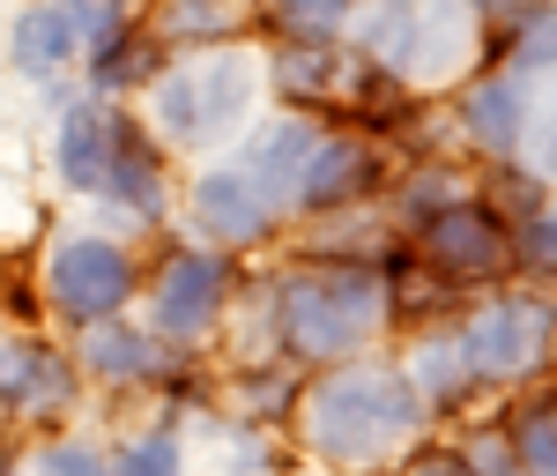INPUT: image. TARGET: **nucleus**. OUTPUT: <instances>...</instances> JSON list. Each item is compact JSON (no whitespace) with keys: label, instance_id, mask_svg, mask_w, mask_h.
Listing matches in <instances>:
<instances>
[{"label":"nucleus","instance_id":"obj_1","mask_svg":"<svg viewBox=\"0 0 557 476\" xmlns=\"http://www.w3.org/2000/svg\"><path fill=\"white\" fill-rule=\"evenodd\" d=\"M424 425V402H417V380L409 373H386V365H343L327 388L305 402V432L327 462L343 469H364L394 454L401 439Z\"/></svg>","mask_w":557,"mask_h":476},{"label":"nucleus","instance_id":"obj_2","mask_svg":"<svg viewBox=\"0 0 557 476\" xmlns=\"http://www.w3.org/2000/svg\"><path fill=\"white\" fill-rule=\"evenodd\" d=\"M380 283L357 276V268H312V276H290L275 291V343L298 365H335V357H357L380 328Z\"/></svg>","mask_w":557,"mask_h":476},{"label":"nucleus","instance_id":"obj_3","mask_svg":"<svg viewBox=\"0 0 557 476\" xmlns=\"http://www.w3.org/2000/svg\"><path fill=\"white\" fill-rule=\"evenodd\" d=\"M253 105V60L246 52H201V60H178L149 83V120H157V142L172 149H209L246 120Z\"/></svg>","mask_w":557,"mask_h":476},{"label":"nucleus","instance_id":"obj_4","mask_svg":"<svg viewBox=\"0 0 557 476\" xmlns=\"http://www.w3.org/2000/svg\"><path fill=\"white\" fill-rule=\"evenodd\" d=\"M45 298H52L60 320L97 328V320H112V313L134 298V254L120 239L75 231V239H60L52 260H45Z\"/></svg>","mask_w":557,"mask_h":476},{"label":"nucleus","instance_id":"obj_5","mask_svg":"<svg viewBox=\"0 0 557 476\" xmlns=\"http://www.w3.org/2000/svg\"><path fill=\"white\" fill-rule=\"evenodd\" d=\"M223 305H231V268H223L215 246H172V254L157 260V276H149V320H157V335L194 343V335H209L215 320H223Z\"/></svg>","mask_w":557,"mask_h":476},{"label":"nucleus","instance_id":"obj_6","mask_svg":"<svg viewBox=\"0 0 557 476\" xmlns=\"http://www.w3.org/2000/svg\"><path fill=\"white\" fill-rule=\"evenodd\" d=\"M550 335H557V305H543V298H498V305H483V313L469 320L461 357H469V373H483V380H520V373L543 365Z\"/></svg>","mask_w":557,"mask_h":476},{"label":"nucleus","instance_id":"obj_7","mask_svg":"<svg viewBox=\"0 0 557 476\" xmlns=\"http://www.w3.org/2000/svg\"><path fill=\"white\" fill-rule=\"evenodd\" d=\"M127 134H134V120L112 105V97H83V105H67V112H60V149H52V157H60V179H67L75 194H97V202H104Z\"/></svg>","mask_w":557,"mask_h":476},{"label":"nucleus","instance_id":"obj_8","mask_svg":"<svg viewBox=\"0 0 557 476\" xmlns=\"http://www.w3.org/2000/svg\"><path fill=\"white\" fill-rule=\"evenodd\" d=\"M424 254L454 276V283H469V276H498L506 260H513V231L491 217L483 202H454V209H438L424 223Z\"/></svg>","mask_w":557,"mask_h":476},{"label":"nucleus","instance_id":"obj_9","mask_svg":"<svg viewBox=\"0 0 557 476\" xmlns=\"http://www.w3.org/2000/svg\"><path fill=\"white\" fill-rule=\"evenodd\" d=\"M194 223H201V239H215V254L223 246H260L275 231V202L246 172H201V186H194Z\"/></svg>","mask_w":557,"mask_h":476},{"label":"nucleus","instance_id":"obj_10","mask_svg":"<svg viewBox=\"0 0 557 476\" xmlns=\"http://www.w3.org/2000/svg\"><path fill=\"white\" fill-rule=\"evenodd\" d=\"M0 402L23 417H60L75 402V365L52 343H8L0 350Z\"/></svg>","mask_w":557,"mask_h":476},{"label":"nucleus","instance_id":"obj_11","mask_svg":"<svg viewBox=\"0 0 557 476\" xmlns=\"http://www.w3.org/2000/svg\"><path fill=\"white\" fill-rule=\"evenodd\" d=\"M380 179V157H372V142L364 134H320L312 142V157H305V179H298V202L305 209H343V202H357L364 186Z\"/></svg>","mask_w":557,"mask_h":476},{"label":"nucleus","instance_id":"obj_12","mask_svg":"<svg viewBox=\"0 0 557 476\" xmlns=\"http://www.w3.org/2000/svg\"><path fill=\"white\" fill-rule=\"evenodd\" d=\"M8 52H15V75H30V83H52L60 68H75L89 45L83 30H75V15L60 8V0H30L23 15H15V38H8Z\"/></svg>","mask_w":557,"mask_h":476},{"label":"nucleus","instance_id":"obj_13","mask_svg":"<svg viewBox=\"0 0 557 476\" xmlns=\"http://www.w3.org/2000/svg\"><path fill=\"white\" fill-rule=\"evenodd\" d=\"M312 142H320V134L305 127V120H268V127L246 142V164H238V172L253 179L268 202H298V179H305Z\"/></svg>","mask_w":557,"mask_h":476},{"label":"nucleus","instance_id":"obj_14","mask_svg":"<svg viewBox=\"0 0 557 476\" xmlns=\"http://www.w3.org/2000/svg\"><path fill=\"white\" fill-rule=\"evenodd\" d=\"M83 365L97 380H112V388H134V380H157L164 373V350H157V328H120V313L112 320H97L83 328Z\"/></svg>","mask_w":557,"mask_h":476},{"label":"nucleus","instance_id":"obj_15","mask_svg":"<svg viewBox=\"0 0 557 476\" xmlns=\"http://www.w3.org/2000/svg\"><path fill=\"white\" fill-rule=\"evenodd\" d=\"M164 75V38L157 30H120V38L89 45V89L97 97H127V89H149Z\"/></svg>","mask_w":557,"mask_h":476},{"label":"nucleus","instance_id":"obj_16","mask_svg":"<svg viewBox=\"0 0 557 476\" xmlns=\"http://www.w3.org/2000/svg\"><path fill=\"white\" fill-rule=\"evenodd\" d=\"M104 202H120L134 223H157V217H164V149H157V134L141 127V120H134L127 149H120V164H112Z\"/></svg>","mask_w":557,"mask_h":476},{"label":"nucleus","instance_id":"obj_17","mask_svg":"<svg viewBox=\"0 0 557 476\" xmlns=\"http://www.w3.org/2000/svg\"><path fill=\"white\" fill-rule=\"evenodd\" d=\"M461 120L483 149H520V134H528V89L513 75H491V83H475L461 97Z\"/></svg>","mask_w":557,"mask_h":476},{"label":"nucleus","instance_id":"obj_18","mask_svg":"<svg viewBox=\"0 0 557 476\" xmlns=\"http://www.w3.org/2000/svg\"><path fill=\"white\" fill-rule=\"evenodd\" d=\"M238 23H246L238 0H164L157 8V38H186V45L238 38Z\"/></svg>","mask_w":557,"mask_h":476},{"label":"nucleus","instance_id":"obj_19","mask_svg":"<svg viewBox=\"0 0 557 476\" xmlns=\"http://www.w3.org/2000/svg\"><path fill=\"white\" fill-rule=\"evenodd\" d=\"M417 0H372V15H364V52L372 60H386V68H401V60H417Z\"/></svg>","mask_w":557,"mask_h":476},{"label":"nucleus","instance_id":"obj_20","mask_svg":"<svg viewBox=\"0 0 557 476\" xmlns=\"http://www.w3.org/2000/svg\"><path fill=\"white\" fill-rule=\"evenodd\" d=\"M513 462H520V476H557V394H543V402L520 410Z\"/></svg>","mask_w":557,"mask_h":476},{"label":"nucleus","instance_id":"obj_21","mask_svg":"<svg viewBox=\"0 0 557 476\" xmlns=\"http://www.w3.org/2000/svg\"><path fill=\"white\" fill-rule=\"evenodd\" d=\"M104 476H178V439L172 432H141L134 447H120Z\"/></svg>","mask_w":557,"mask_h":476},{"label":"nucleus","instance_id":"obj_22","mask_svg":"<svg viewBox=\"0 0 557 476\" xmlns=\"http://www.w3.org/2000/svg\"><path fill=\"white\" fill-rule=\"evenodd\" d=\"M67 15H75V30H83V45H104V38H120L134 23V0H60Z\"/></svg>","mask_w":557,"mask_h":476},{"label":"nucleus","instance_id":"obj_23","mask_svg":"<svg viewBox=\"0 0 557 476\" xmlns=\"http://www.w3.org/2000/svg\"><path fill=\"white\" fill-rule=\"evenodd\" d=\"M38 476H104V462H97L89 447H45Z\"/></svg>","mask_w":557,"mask_h":476},{"label":"nucleus","instance_id":"obj_24","mask_svg":"<svg viewBox=\"0 0 557 476\" xmlns=\"http://www.w3.org/2000/svg\"><path fill=\"white\" fill-rule=\"evenodd\" d=\"M513 239H520V254L535 260V268H557V209H550V217H535L528 231H513Z\"/></svg>","mask_w":557,"mask_h":476},{"label":"nucleus","instance_id":"obj_25","mask_svg":"<svg viewBox=\"0 0 557 476\" xmlns=\"http://www.w3.org/2000/svg\"><path fill=\"white\" fill-rule=\"evenodd\" d=\"M543 164H550V179H557V120H550V142H543Z\"/></svg>","mask_w":557,"mask_h":476},{"label":"nucleus","instance_id":"obj_26","mask_svg":"<svg viewBox=\"0 0 557 476\" xmlns=\"http://www.w3.org/2000/svg\"><path fill=\"white\" fill-rule=\"evenodd\" d=\"M0 350H8V343H0Z\"/></svg>","mask_w":557,"mask_h":476}]
</instances>
